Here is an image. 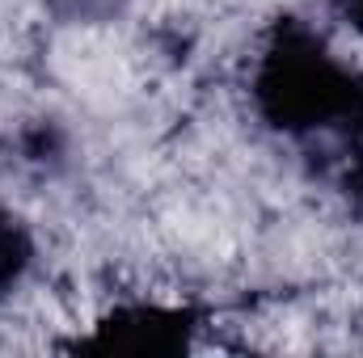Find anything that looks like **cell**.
<instances>
[{
  "instance_id": "6da1fadb",
  "label": "cell",
  "mask_w": 363,
  "mask_h": 358,
  "mask_svg": "<svg viewBox=\"0 0 363 358\" xmlns=\"http://www.w3.org/2000/svg\"><path fill=\"white\" fill-rule=\"evenodd\" d=\"M347 4V17H355V25L363 30V0H342Z\"/></svg>"
}]
</instances>
